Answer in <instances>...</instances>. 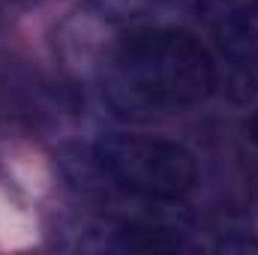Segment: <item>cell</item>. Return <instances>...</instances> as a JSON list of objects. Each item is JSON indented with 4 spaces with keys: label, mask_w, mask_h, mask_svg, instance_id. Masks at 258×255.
Segmentation results:
<instances>
[{
    "label": "cell",
    "mask_w": 258,
    "mask_h": 255,
    "mask_svg": "<svg viewBox=\"0 0 258 255\" xmlns=\"http://www.w3.org/2000/svg\"><path fill=\"white\" fill-rule=\"evenodd\" d=\"M216 87L204 42L180 27H135L105 69V99L123 117H153L201 105Z\"/></svg>",
    "instance_id": "1"
},
{
    "label": "cell",
    "mask_w": 258,
    "mask_h": 255,
    "mask_svg": "<svg viewBox=\"0 0 258 255\" xmlns=\"http://www.w3.org/2000/svg\"><path fill=\"white\" fill-rule=\"evenodd\" d=\"M96 171L117 189L153 201H177L195 186V156L177 141L153 135H105L93 147Z\"/></svg>",
    "instance_id": "2"
},
{
    "label": "cell",
    "mask_w": 258,
    "mask_h": 255,
    "mask_svg": "<svg viewBox=\"0 0 258 255\" xmlns=\"http://www.w3.org/2000/svg\"><path fill=\"white\" fill-rule=\"evenodd\" d=\"M198 18L234 66L258 60V0H195Z\"/></svg>",
    "instance_id": "3"
},
{
    "label": "cell",
    "mask_w": 258,
    "mask_h": 255,
    "mask_svg": "<svg viewBox=\"0 0 258 255\" xmlns=\"http://www.w3.org/2000/svg\"><path fill=\"white\" fill-rule=\"evenodd\" d=\"M105 21L114 24H138L147 27L156 18L174 12L183 0H87Z\"/></svg>",
    "instance_id": "4"
},
{
    "label": "cell",
    "mask_w": 258,
    "mask_h": 255,
    "mask_svg": "<svg viewBox=\"0 0 258 255\" xmlns=\"http://www.w3.org/2000/svg\"><path fill=\"white\" fill-rule=\"evenodd\" d=\"M252 138H255V144H258V114L252 117Z\"/></svg>",
    "instance_id": "5"
}]
</instances>
